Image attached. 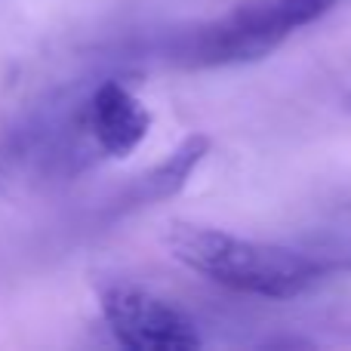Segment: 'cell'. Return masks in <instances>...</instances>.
I'll return each instance as SVG.
<instances>
[{
    "label": "cell",
    "mask_w": 351,
    "mask_h": 351,
    "mask_svg": "<svg viewBox=\"0 0 351 351\" xmlns=\"http://www.w3.org/2000/svg\"><path fill=\"white\" fill-rule=\"evenodd\" d=\"M164 243L176 262L197 271L200 278L225 290L278 302L302 296L330 274L351 268V253L250 241L225 228L194 222H170Z\"/></svg>",
    "instance_id": "obj_1"
},
{
    "label": "cell",
    "mask_w": 351,
    "mask_h": 351,
    "mask_svg": "<svg viewBox=\"0 0 351 351\" xmlns=\"http://www.w3.org/2000/svg\"><path fill=\"white\" fill-rule=\"evenodd\" d=\"M339 0H237L225 16L191 31L176 49L182 65L225 68L265 59L299 28L327 16Z\"/></svg>",
    "instance_id": "obj_2"
},
{
    "label": "cell",
    "mask_w": 351,
    "mask_h": 351,
    "mask_svg": "<svg viewBox=\"0 0 351 351\" xmlns=\"http://www.w3.org/2000/svg\"><path fill=\"white\" fill-rule=\"evenodd\" d=\"M99 308L117 346L130 351H194L204 346L191 317L145 287L108 280L99 287Z\"/></svg>",
    "instance_id": "obj_3"
},
{
    "label": "cell",
    "mask_w": 351,
    "mask_h": 351,
    "mask_svg": "<svg viewBox=\"0 0 351 351\" xmlns=\"http://www.w3.org/2000/svg\"><path fill=\"white\" fill-rule=\"evenodd\" d=\"M77 114L93 152L114 160L130 158L152 130V111L145 108V102L114 77L99 80Z\"/></svg>",
    "instance_id": "obj_4"
},
{
    "label": "cell",
    "mask_w": 351,
    "mask_h": 351,
    "mask_svg": "<svg viewBox=\"0 0 351 351\" xmlns=\"http://www.w3.org/2000/svg\"><path fill=\"white\" fill-rule=\"evenodd\" d=\"M210 148H213L210 136H204V133L185 136L160 164H154L152 170H145L127 188L123 204L127 206H148V204H158V200L176 197V194L188 185V179L194 176V170L204 164Z\"/></svg>",
    "instance_id": "obj_5"
},
{
    "label": "cell",
    "mask_w": 351,
    "mask_h": 351,
    "mask_svg": "<svg viewBox=\"0 0 351 351\" xmlns=\"http://www.w3.org/2000/svg\"><path fill=\"white\" fill-rule=\"evenodd\" d=\"M346 108H348V111H351V96H348V99H346Z\"/></svg>",
    "instance_id": "obj_6"
}]
</instances>
